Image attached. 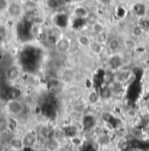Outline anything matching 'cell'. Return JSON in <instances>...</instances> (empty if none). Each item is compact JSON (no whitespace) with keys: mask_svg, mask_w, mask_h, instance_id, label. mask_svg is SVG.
Segmentation results:
<instances>
[{"mask_svg":"<svg viewBox=\"0 0 149 151\" xmlns=\"http://www.w3.org/2000/svg\"><path fill=\"white\" fill-rule=\"evenodd\" d=\"M70 47H71V40L69 38H60L55 42V48L61 54H64L68 52L70 49Z\"/></svg>","mask_w":149,"mask_h":151,"instance_id":"277c9868","label":"cell"},{"mask_svg":"<svg viewBox=\"0 0 149 151\" xmlns=\"http://www.w3.org/2000/svg\"><path fill=\"white\" fill-rule=\"evenodd\" d=\"M47 5L52 10H56L61 6V2L60 0H47Z\"/></svg>","mask_w":149,"mask_h":151,"instance_id":"ffe728a7","label":"cell"},{"mask_svg":"<svg viewBox=\"0 0 149 151\" xmlns=\"http://www.w3.org/2000/svg\"><path fill=\"white\" fill-rule=\"evenodd\" d=\"M148 14H149V8H148Z\"/></svg>","mask_w":149,"mask_h":151,"instance_id":"7402d4cb","label":"cell"},{"mask_svg":"<svg viewBox=\"0 0 149 151\" xmlns=\"http://www.w3.org/2000/svg\"><path fill=\"white\" fill-rule=\"evenodd\" d=\"M103 46H104V45L98 43L97 40H92L91 43H90V45L89 46V48H90V50L93 54L98 55V54H100V53L102 52V50H103V48H102Z\"/></svg>","mask_w":149,"mask_h":151,"instance_id":"9a60e30c","label":"cell"},{"mask_svg":"<svg viewBox=\"0 0 149 151\" xmlns=\"http://www.w3.org/2000/svg\"><path fill=\"white\" fill-rule=\"evenodd\" d=\"M76 42L83 47H89V46L91 43V39L90 38V36H88L87 35H79L76 39H75Z\"/></svg>","mask_w":149,"mask_h":151,"instance_id":"8fae6325","label":"cell"},{"mask_svg":"<svg viewBox=\"0 0 149 151\" xmlns=\"http://www.w3.org/2000/svg\"><path fill=\"white\" fill-rule=\"evenodd\" d=\"M133 12L139 17V18H142L148 15V9H147L146 5L140 3H137L133 5Z\"/></svg>","mask_w":149,"mask_h":151,"instance_id":"30bf717a","label":"cell"},{"mask_svg":"<svg viewBox=\"0 0 149 151\" xmlns=\"http://www.w3.org/2000/svg\"><path fill=\"white\" fill-rule=\"evenodd\" d=\"M74 15L78 19H86L90 15L89 10L83 5H78L74 9Z\"/></svg>","mask_w":149,"mask_h":151,"instance_id":"52a82bcc","label":"cell"},{"mask_svg":"<svg viewBox=\"0 0 149 151\" xmlns=\"http://www.w3.org/2000/svg\"><path fill=\"white\" fill-rule=\"evenodd\" d=\"M91 32L95 35H99V34H101V33H103V32H105V31H106L105 30V27L104 26V24H102L100 21H95V22H93L92 24H91Z\"/></svg>","mask_w":149,"mask_h":151,"instance_id":"7c38bea8","label":"cell"},{"mask_svg":"<svg viewBox=\"0 0 149 151\" xmlns=\"http://www.w3.org/2000/svg\"><path fill=\"white\" fill-rule=\"evenodd\" d=\"M101 97H100V94L99 92L96 91H93L90 93L89 95V102L91 104V105H96L98 103V101L100 100Z\"/></svg>","mask_w":149,"mask_h":151,"instance_id":"e0dca14e","label":"cell"},{"mask_svg":"<svg viewBox=\"0 0 149 151\" xmlns=\"http://www.w3.org/2000/svg\"><path fill=\"white\" fill-rule=\"evenodd\" d=\"M8 5L9 4L7 0H0V13L4 11H7Z\"/></svg>","mask_w":149,"mask_h":151,"instance_id":"44dd1931","label":"cell"},{"mask_svg":"<svg viewBox=\"0 0 149 151\" xmlns=\"http://www.w3.org/2000/svg\"><path fill=\"white\" fill-rule=\"evenodd\" d=\"M9 149L14 151H21L24 148L22 139L19 137H12L9 141Z\"/></svg>","mask_w":149,"mask_h":151,"instance_id":"ba28073f","label":"cell"},{"mask_svg":"<svg viewBox=\"0 0 149 151\" xmlns=\"http://www.w3.org/2000/svg\"><path fill=\"white\" fill-rule=\"evenodd\" d=\"M21 139H22V142H23L24 148H33L37 143V134L35 132L29 131V132H27L21 137Z\"/></svg>","mask_w":149,"mask_h":151,"instance_id":"3957f363","label":"cell"},{"mask_svg":"<svg viewBox=\"0 0 149 151\" xmlns=\"http://www.w3.org/2000/svg\"><path fill=\"white\" fill-rule=\"evenodd\" d=\"M133 72L131 70H123L122 68L113 71V82L119 84H126L133 77Z\"/></svg>","mask_w":149,"mask_h":151,"instance_id":"7a4b0ae2","label":"cell"},{"mask_svg":"<svg viewBox=\"0 0 149 151\" xmlns=\"http://www.w3.org/2000/svg\"><path fill=\"white\" fill-rule=\"evenodd\" d=\"M5 109L7 113L11 116L13 117H18L23 114L25 111V105L23 104L22 101L16 99H11L7 101L5 105Z\"/></svg>","mask_w":149,"mask_h":151,"instance_id":"6da1fadb","label":"cell"},{"mask_svg":"<svg viewBox=\"0 0 149 151\" xmlns=\"http://www.w3.org/2000/svg\"><path fill=\"white\" fill-rule=\"evenodd\" d=\"M144 33H145V30H144L139 24H137V25H136L135 27H133V29H132V35H133V37L135 38H140V36H142Z\"/></svg>","mask_w":149,"mask_h":151,"instance_id":"ac0fdd59","label":"cell"},{"mask_svg":"<svg viewBox=\"0 0 149 151\" xmlns=\"http://www.w3.org/2000/svg\"><path fill=\"white\" fill-rule=\"evenodd\" d=\"M95 40H97L98 43L102 44V45H106L108 40H109V35H108V33L106 31L99 34V35H95Z\"/></svg>","mask_w":149,"mask_h":151,"instance_id":"2e32d148","label":"cell"},{"mask_svg":"<svg viewBox=\"0 0 149 151\" xmlns=\"http://www.w3.org/2000/svg\"><path fill=\"white\" fill-rule=\"evenodd\" d=\"M7 12L11 18H18L23 12V7L19 3L13 2L8 5Z\"/></svg>","mask_w":149,"mask_h":151,"instance_id":"5b68a950","label":"cell"},{"mask_svg":"<svg viewBox=\"0 0 149 151\" xmlns=\"http://www.w3.org/2000/svg\"><path fill=\"white\" fill-rule=\"evenodd\" d=\"M26 1H30V0H26Z\"/></svg>","mask_w":149,"mask_h":151,"instance_id":"603a6c76","label":"cell"},{"mask_svg":"<svg viewBox=\"0 0 149 151\" xmlns=\"http://www.w3.org/2000/svg\"><path fill=\"white\" fill-rule=\"evenodd\" d=\"M11 122L6 117H0V134H5L10 129Z\"/></svg>","mask_w":149,"mask_h":151,"instance_id":"4fadbf2b","label":"cell"},{"mask_svg":"<svg viewBox=\"0 0 149 151\" xmlns=\"http://www.w3.org/2000/svg\"><path fill=\"white\" fill-rule=\"evenodd\" d=\"M122 58L119 55H117V53L113 54L112 56L111 57L110 61H109V64L112 68L113 71L117 70L119 69H121V65H122Z\"/></svg>","mask_w":149,"mask_h":151,"instance_id":"9c48e42d","label":"cell"},{"mask_svg":"<svg viewBox=\"0 0 149 151\" xmlns=\"http://www.w3.org/2000/svg\"><path fill=\"white\" fill-rule=\"evenodd\" d=\"M144 30L145 32L147 30L149 29V18L148 16H145V17H142V18H140V21L138 23Z\"/></svg>","mask_w":149,"mask_h":151,"instance_id":"d6986e66","label":"cell"},{"mask_svg":"<svg viewBox=\"0 0 149 151\" xmlns=\"http://www.w3.org/2000/svg\"><path fill=\"white\" fill-rule=\"evenodd\" d=\"M106 45H107V48L109 49V51L112 52V54H115V53H117L119 49L121 48L122 42L117 37H113L112 39H109Z\"/></svg>","mask_w":149,"mask_h":151,"instance_id":"8992f818","label":"cell"},{"mask_svg":"<svg viewBox=\"0 0 149 151\" xmlns=\"http://www.w3.org/2000/svg\"><path fill=\"white\" fill-rule=\"evenodd\" d=\"M46 147L50 150H56L59 147V142L54 137H49L46 141Z\"/></svg>","mask_w":149,"mask_h":151,"instance_id":"5bb4252c","label":"cell"}]
</instances>
